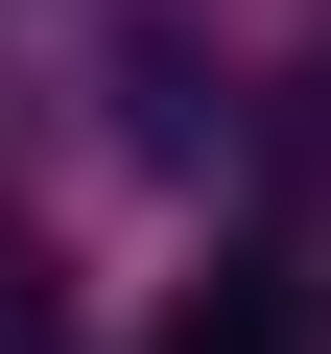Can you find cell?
I'll list each match as a JSON object with an SVG mask.
<instances>
[{
    "mask_svg": "<svg viewBox=\"0 0 331 354\" xmlns=\"http://www.w3.org/2000/svg\"><path fill=\"white\" fill-rule=\"evenodd\" d=\"M166 354H331V307H307L284 260H237V283H190V307H166Z\"/></svg>",
    "mask_w": 331,
    "mask_h": 354,
    "instance_id": "6da1fadb",
    "label": "cell"
},
{
    "mask_svg": "<svg viewBox=\"0 0 331 354\" xmlns=\"http://www.w3.org/2000/svg\"><path fill=\"white\" fill-rule=\"evenodd\" d=\"M0 354H48V236L0 213Z\"/></svg>",
    "mask_w": 331,
    "mask_h": 354,
    "instance_id": "7a4b0ae2",
    "label": "cell"
}]
</instances>
